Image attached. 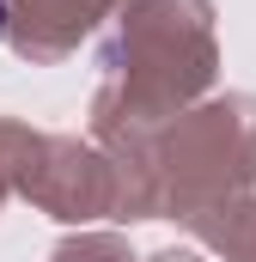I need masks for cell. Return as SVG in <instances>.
Instances as JSON below:
<instances>
[{
	"mask_svg": "<svg viewBox=\"0 0 256 262\" xmlns=\"http://www.w3.org/2000/svg\"><path fill=\"white\" fill-rule=\"evenodd\" d=\"M0 31H6V0H0Z\"/></svg>",
	"mask_w": 256,
	"mask_h": 262,
	"instance_id": "cell-1",
	"label": "cell"
}]
</instances>
